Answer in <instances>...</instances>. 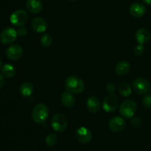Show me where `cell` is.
<instances>
[{"label": "cell", "instance_id": "cell-26", "mask_svg": "<svg viewBox=\"0 0 151 151\" xmlns=\"http://www.w3.org/2000/svg\"><path fill=\"white\" fill-rule=\"evenodd\" d=\"M142 104L145 107H151V95L146 94L145 96L142 98Z\"/></svg>", "mask_w": 151, "mask_h": 151}, {"label": "cell", "instance_id": "cell-16", "mask_svg": "<svg viewBox=\"0 0 151 151\" xmlns=\"http://www.w3.org/2000/svg\"><path fill=\"white\" fill-rule=\"evenodd\" d=\"M86 107L88 110L93 113H96L100 109V102L96 96H91L87 99Z\"/></svg>", "mask_w": 151, "mask_h": 151}, {"label": "cell", "instance_id": "cell-32", "mask_svg": "<svg viewBox=\"0 0 151 151\" xmlns=\"http://www.w3.org/2000/svg\"><path fill=\"white\" fill-rule=\"evenodd\" d=\"M69 1H78V0H69Z\"/></svg>", "mask_w": 151, "mask_h": 151}, {"label": "cell", "instance_id": "cell-15", "mask_svg": "<svg viewBox=\"0 0 151 151\" xmlns=\"http://www.w3.org/2000/svg\"><path fill=\"white\" fill-rule=\"evenodd\" d=\"M26 7L29 13L36 14L41 11L43 4L41 0H27L26 2Z\"/></svg>", "mask_w": 151, "mask_h": 151}, {"label": "cell", "instance_id": "cell-19", "mask_svg": "<svg viewBox=\"0 0 151 151\" xmlns=\"http://www.w3.org/2000/svg\"><path fill=\"white\" fill-rule=\"evenodd\" d=\"M19 91H20L21 95L24 97H29L32 94L34 91L33 85L31 84L30 82L28 81H25V82L22 83L19 88Z\"/></svg>", "mask_w": 151, "mask_h": 151}, {"label": "cell", "instance_id": "cell-7", "mask_svg": "<svg viewBox=\"0 0 151 151\" xmlns=\"http://www.w3.org/2000/svg\"><path fill=\"white\" fill-rule=\"evenodd\" d=\"M51 124L56 132H63L67 127L68 120L63 114L57 113L52 118Z\"/></svg>", "mask_w": 151, "mask_h": 151}, {"label": "cell", "instance_id": "cell-10", "mask_svg": "<svg viewBox=\"0 0 151 151\" xmlns=\"http://www.w3.org/2000/svg\"><path fill=\"white\" fill-rule=\"evenodd\" d=\"M23 54V49L19 44H12L6 51V56L9 59L16 61L20 59Z\"/></svg>", "mask_w": 151, "mask_h": 151}, {"label": "cell", "instance_id": "cell-11", "mask_svg": "<svg viewBox=\"0 0 151 151\" xmlns=\"http://www.w3.org/2000/svg\"><path fill=\"white\" fill-rule=\"evenodd\" d=\"M109 127L114 132H120L125 127V121L120 116H114L109 121Z\"/></svg>", "mask_w": 151, "mask_h": 151}, {"label": "cell", "instance_id": "cell-28", "mask_svg": "<svg viewBox=\"0 0 151 151\" xmlns=\"http://www.w3.org/2000/svg\"><path fill=\"white\" fill-rule=\"evenodd\" d=\"M18 35L21 36H24L27 35V30L26 28L24 27H20L19 30L17 31Z\"/></svg>", "mask_w": 151, "mask_h": 151}, {"label": "cell", "instance_id": "cell-27", "mask_svg": "<svg viewBox=\"0 0 151 151\" xmlns=\"http://www.w3.org/2000/svg\"><path fill=\"white\" fill-rule=\"evenodd\" d=\"M106 91L109 93H114L115 92V90H116V86L115 85L114 83L109 82L108 83L107 85H106Z\"/></svg>", "mask_w": 151, "mask_h": 151}, {"label": "cell", "instance_id": "cell-14", "mask_svg": "<svg viewBox=\"0 0 151 151\" xmlns=\"http://www.w3.org/2000/svg\"><path fill=\"white\" fill-rule=\"evenodd\" d=\"M136 39L140 44H145L149 42L150 39V33L145 28H139L135 34Z\"/></svg>", "mask_w": 151, "mask_h": 151}, {"label": "cell", "instance_id": "cell-3", "mask_svg": "<svg viewBox=\"0 0 151 151\" xmlns=\"http://www.w3.org/2000/svg\"><path fill=\"white\" fill-rule=\"evenodd\" d=\"M119 110L122 116L124 118H132L135 115L137 111V105L133 100L127 99L119 105Z\"/></svg>", "mask_w": 151, "mask_h": 151}, {"label": "cell", "instance_id": "cell-22", "mask_svg": "<svg viewBox=\"0 0 151 151\" xmlns=\"http://www.w3.org/2000/svg\"><path fill=\"white\" fill-rule=\"evenodd\" d=\"M40 42L44 47H50L52 44V37L48 33L43 34L42 36L41 37V39H40Z\"/></svg>", "mask_w": 151, "mask_h": 151}, {"label": "cell", "instance_id": "cell-2", "mask_svg": "<svg viewBox=\"0 0 151 151\" xmlns=\"http://www.w3.org/2000/svg\"><path fill=\"white\" fill-rule=\"evenodd\" d=\"M49 115L48 107L45 104L40 103L35 105L32 112V118L37 124H44Z\"/></svg>", "mask_w": 151, "mask_h": 151}, {"label": "cell", "instance_id": "cell-25", "mask_svg": "<svg viewBox=\"0 0 151 151\" xmlns=\"http://www.w3.org/2000/svg\"><path fill=\"white\" fill-rule=\"evenodd\" d=\"M131 124L134 128H139L142 126V120L139 117H132L131 121Z\"/></svg>", "mask_w": 151, "mask_h": 151}, {"label": "cell", "instance_id": "cell-30", "mask_svg": "<svg viewBox=\"0 0 151 151\" xmlns=\"http://www.w3.org/2000/svg\"><path fill=\"white\" fill-rule=\"evenodd\" d=\"M142 1L147 4H151V0H142Z\"/></svg>", "mask_w": 151, "mask_h": 151}, {"label": "cell", "instance_id": "cell-12", "mask_svg": "<svg viewBox=\"0 0 151 151\" xmlns=\"http://www.w3.org/2000/svg\"><path fill=\"white\" fill-rule=\"evenodd\" d=\"M129 12L133 17L140 18L145 14L146 7L141 2H134L130 7Z\"/></svg>", "mask_w": 151, "mask_h": 151}, {"label": "cell", "instance_id": "cell-6", "mask_svg": "<svg viewBox=\"0 0 151 151\" xmlns=\"http://www.w3.org/2000/svg\"><path fill=\"white\" fill-rule=\"evenodd\" d=\"M133 90L139 95L147 94L150 89V84L144 78H137L133 82Z\"/></svg>", "mask_w": 151, "mask_h": 151}, {"label": "cell", "instance_id": "cell-4", "mask_svg": "<svg viewBox=\"0 0 151 151\" xmlns=\"http://www.w3.org/2000/svg\"><path fill=\"white\" fill-rule=\"evenodd\" d=\"M10 22L16 27H22L27 22L28 14L24 10H16L11 14Z\"/></svg>", "mask_w": 151, "mask_h": 151}, {"label": "cell", "instance_id": "cell-23", "mask_svg": "<svg viewBox=\"0 0 151 151\" xmlns=\"http://www.w3.org/2000/svg\"><path fill=\"white\" fill-rule=\"evenodd\" d=\"M45 142L48 146L52 147L55 145L58 142V136L55 133H50L48 136L46 137Z\"/></svg>", "mask_w": 151, "mask_h": 151}, {"label": "cell", "instance_id": "cell-8", "mask_svg": "<svg viewBox=\"0 0 151 151\" xmlns=\"http://www.w3.org/2000/svg\"><path fill=\"white\" fill-rule=\"evenodd\" d=\"M18 33L14 28H7L3 30L0 35V41L4 44H12L16 41L17 38Z\"/></svg>", "mask_w": 151, "mask_h": 151}, {"label": "cell", "instance_id": "cell-29", "mask_svg": "<svg viewBox=\"0 0 151 151\" xmlns=\"http://www.w3.org/2000/svg\"><path fill=\"white\" fill-rule=\"evenodd\" d=\"M4 83H5V80H4V76H2L1 74H0V89L4 86Z\"/></svg>", "mask_w": 151, "mask_h": 151}, {"label": "cell", "instance_id": "cell-13", "mask_svg": "<svg viewBox=\"0 0 151 151\" xmlns=\"http://www.w3.org/2000/svg\"><path fill=\"white\" fill-rule=\"evenodd\" d=\"M31 26L35 32L42 33L45 32L47 29V21L41 17H36L32 19L31 22Z\"/></svg>", "mask_w": 151, "mask_h": 151}, {"label": "cell", "instance_id": "cell-20", "mask_svg": "<svg viewBox=\"0 0 151 151\" xmlns=\"http://www.w3.org/2000/svg\"><path fill=\"white\" fill-rule=\"evenodd\" d=\"M118 92L122 96L127 97L131 94L132 88L128 82H122L118 87Z\"/></svg>", "mask_w": 151, "mask_h": 151}, {"label": "cell", "instance_id": "cell-31", "mask_svg": "<svg viewBox=\"0 0 151 151\" xmlns=\"http://www.w3.org/2000/svg\"><path fill=\"white\" fill-rule=\"evenodd\" d=\"M1 64H2V62H1V59L0 58V69H1Z\"/></svg>", "mask_w": 151, "mask_h": 151}, {"label": "cell", "instance_id": "cell-24", "mask_svg": "<svg viewBox=\"0 0 151 151\" xmlns=\"http://www.w3.org/2000/svg\"><path fill=\"white\" fill-rule=\"evenodd\" d=\"M134 54L137 56H140L144 54L145 53V47L142 44H138V45L136 46L134 49Z\"/></svg>", "mask_w": 151, "mask_h": 151}, {"label": "cell", "instance_id": "cell-9", "mask_svg": "<svg viewBox=\"0 0 151 151\" xmlns=\"http://www.w3.org/2000/svg\"><path fill=\"white\" fill-rule=\"evenodd\" d=\"M76 139L83 144L88 143L92 139V134L89 129L86 127H80L75 131Z\"/></svg>", "mask_w": 151, "mask_h": 151}, {"label": "cell", "instance_id": "cell-5", "mask_svg": "<svg viewBox=\"0 0 151 151\" xmlns=\"http://www.w3.org/2000/svg\"><path fill=\"white\" fill-rule=\"evenodd\" d=\"M119 106V98L114 93H109L105 97L103 103V108L106 112L111 113L116 110Z\"/></svg>", "mask_w": 151, "mask_h": 151}, {"label": "cell", "instance_id": "cell-1", "mask_svg": "<svg viewBox=\"0 0 151 151\" xmlns=\"http://www.w3.org/2000/svg\"><path fill=\"white\" fill-rule=\"evenodd\" d=\"M65 87L67 91L72 93H80L83 91L85 84L80 77L76 76H70L65 81Z\"/></svg>", "mask_w": 151, "mask_h": 151}, {"label": "cell", "instance_id": "cell-18", "mask_svg": "<svg viewBox=\"0 0 151 151\" xmlns=\"http://www.w3.org/2000/svg\"><path fill=\"white\" fill-rule=\"evenodd\" d=\"M61 102L66 107H72L75 105V99L70 92H63L61 96Z\"/></svg>", "mask_w": 151, "mask_h": 151}, {"label": "cell", "instance_id": "cell-21", "mask_svg": "<svg viewBox=\"0 0 151 151\" xmlns=\"http://www.w3.org/2000/svg\"><path fill=\"white\" fill-rule=\"evenodd\" d=\"M2 75L6 77H13L16 74V68L10 64H5L1 67Z\"/></svg>", "mask_w": 151, "mask_h": 151}, {"label": "cell", "instance_id": "cell-17", "mask_svg": "<svg viewBox=\"0 0 151 151\" xmlns=\"http://www.w3.org/2000/svg\"><path fill=\"white\" fill-rule=\"evenodd\" d=\"M131 70V65L128 62L122 61L119 62L115 68V72L119 76H125L129 73Z\"/></svg>", "mask_w": 151, "mask_h": 151}]
</instances>
